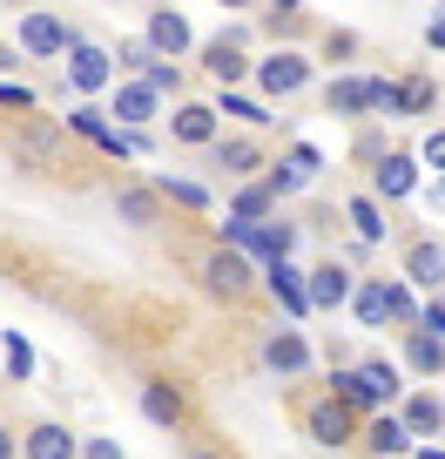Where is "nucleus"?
Wrapping results in <instances>:
<instances>
[{
    "label": "nucleus",
    "mask_w": 445,
    "mask_h": 459,
    "mask_svg": "<svg viewBox=\"0 0 445 459\" xmlns=\"http://www.w3.org/2000/svg\"><path fill=\"white\" fill-rule=\"evenodd\" d=\"M74 41H81V34H74L61 14H47V7H28L21 28H14V48H21V55H34V61H61Z\"/></svg>",
    "instance_id": "obj_1"
},
{
    "label": "nucleus",
    "mask_w": 445,
    "mask_h": 459,
    "mask_svg": "<svg viewBox=\"0 0 445 459\" xmlns=\"http://www.w3.org/2000/svg\"><path fill=\"white\" fill-rule=\"evenodd\" d=\"M61 74H68L74 95H108V88H116V61H108V48H95V41H74L68 61H61Z\"/></svg>",
    "instance_id": "obj_2"
},
{
    "label": "nucleus",
    "mask_w": 445,
    "mask_h": 459,
    "mask_svg": "<svg viewBox=\"0 0 445 459\" xmlns=\"http://www.w3.org/2000/svg\"><path fill=\"white\" fill-rule=\"evenodd\" d=\"M317 169H324V156H317L311 143H297L290 156L263 162V189H270V203H277V196H297V189H311V183H317Z\"/></svg>",
    "instance_id": "obj_3"
},
{
    "label": "nucleus",
    "mask_w": 445,
    "mask_h": 459,
    "mask_svg": "<svg viewBox=\"0 0 445 459\" xmlns=\"http://www.w3.org/2000/svg\"><path fill=\"white\" fill-rule=\"evenodd\" d=\"M257 88H263V108L284 95H297V88H311V61L297 55V48H277L270 61H257Z\"/></svg>",
    "instance_id": "obj_4"
},
{
    "label": "nucleus",
    "mask_w": 445,
    "mask_h": 459,
    "mask_svg": "<svg viewBox=\"0 0 445 459\" xmlns=\"http://www.w3.org/2000/svg\"><path fill=\"white\" fill-rule=\"evenodd\" d=\"M263 365H270L277 378H304L317 365V351H311V338H304L297 325H277L270 338H263Z\"/></svg>",
    "instance_id": "obj_5"
},
{
    "label": "nucleus",
    "mask_w": 445,
    "mask_h": 459,
    "mask_svg": "<svg viewBox=\"0 0 445 459\" xmlns=\"http://www.w3.org/2000/svg\"><path fill=\"white\" fill-rule=\"evenodd\" d=\"M257 284L270 290L277 304H284V325H304V317H311V304H304V271H297L290 257L263 264V271H257Z\"/></svg>",
    "instance_id": "obj_6"
},
{
    "label": "nucleus",
    "mask_w": 445,
    "mask_h": 459,
    "mask_svg": "<svg viewBox=\"0 0 445 459\" xmlns=\"http://www.w3.org/2000/svg\"><path fill=\"white\" fill-rule=\"evenodd\" d=\"M169 135L189 143V149H216V143H223V122H216L210 101H175V108H169Z\"/></svg>",
    "instance_id": "obj_7"
},
{
    "label": "nucleus",
    "mask_w": 445,
    "mask_h": 459,
    "mask_svg": "<svg viewBox=\"0 0 445 459\" xmlns=\"http://www.w3.org/2000/svg\"><path fill=\"white\" fill-rule=\"evenodd\" d=\"M202 284H210L223 304H236L250 284H257V271H250V257H236V250H210V257H202Z\"/></svg>",
    "instance_id": "obj_8"
},
{
    "label": "nucleus",
    "mask_w": 445,
    "mask_h": 459,
    "mask_svg": "<svg viewBox=\"0 0 445 459\" xmlns=\"http://www.w3.org/2000/svg\"><path fill=\"white\" fill-rule=\"evenodd\" d=\"M391 419L405 426V439H412V446H432V439L445 432V399H439V392H412Z\"/></svg>",
    "instance_id": "obj_9"
},
{
    "label": "nucleus",
    "mask_w": 445,
    "mask_h": 459,
    "mask_svg": "<svg viewBox=\"0 0 445 459\" xmlns=\"http://www.w3.org/2000/svg\"><path fill=\"white\" fill-rule=\"evenodd\" d=\"M351 284L358 277L345 264H317V271H304V304L311 311H338V304H351Z\"/></svg>",
    "instance_id": "obj_10"
},
{
    "label": "nucleus",
    "mask_w": 445,
    "mask_h": 459,
    "mask_svg": "<svg viewBox=\"0 0 445 459\" xmlns=\"http://www.w3.org/2000/svg\"><path fill=\"white\" fill-rule=\"evenodd\" d=\"M189 41H196V34H189V21H183V14H169V7H156V14H149V28H142V48H149L156 61L189 55Z\"/></svg>",
    "instance_id": "obj_11"
},
{
    "label": "nucleus",
    "mask_w": 445,
    "mask_h": 459,
    "mask_svg": "<svg viewBox=\"0 0 445 459\" xmlns=\"http://www.w3.org/2000/svg\"><path fill=\"white\" fill-rule=\"evenodd\" d=\"M351 432L358 426H351V412L338 399H317L311 412H304V439H317V446H351Z\"/></svg>",
    "instance_id": "obj_12"
},
{
    "label": "nucleus",
    "mask_w": 445,
    "mask_h": 459,
    "mask_svg": "<svg viewBox=\"0 0 445 459\" xmlns=\"http://www.w3.org/2000/svg\"><path fill=\"white\" fill-rule=\"evenodd\" d=\"M156 115H162V101H156V95H149V88H142V82H122V88H116V129H129V135H142V129H149V122H156Z\"/></svg>",
    "instance_id": "obj_13"
},
{
    "label": "nucleus",
    "mask_w": 445,
    "mask_h": 459,
    "mask_svg": "<svg viewBox=\"0 0 445 459\" xmlns=\"http://www.w3.org/2000/svg\"><path fill=\"white\" fill-rule=\"evenodd\" d=\"M405 277L425 290H445V244L439 237H418V244H405Z\"/></svg>",
    "instance_id": "obj_14"
},
{
    "label": "nucleus",
    "mask_w": 445,
    "mask_h": 459,
    "mask_svg": "<svg viewBox=\"0 0 445 459\" xmlns=\"http://www.w3.org/2000/svg\"><path fill=\"white\" fill-rule=\"evenodd\" d=\"M202 68H210L223 88H236V82L250 74V61H244V34H216V41L202 48Z\"/></svg>",
    "instance_id": "obj_15"
},
{
    "label": "nucleus",
    "mask_w": 445,
    "mask_h": 459,
    "mask_svg": "<svg viewBox=\"0 0 445 459\" xmlns=\"http://www.w3.org/2000/svg\"><path fill=\"white\" fill-rule=\"evenodd\" d=\"M418 189V162L412 156H385L372 169V203H398V196H412Z\"/></svg>",
    "instance_id": "obj_16"
},
{
    "label": "nucleus",
    "mask_w": 445,
    "mask_h": 459,
    "mask_svg": "<svg viewBox=\"0 0 445 459\" xmlns=\"http://www.w3.org/2000/svg\"><path fill=\"white\" fill-rule=\"evenodd\" d=\"M183 412H189V405H183V392H175L169 378H149V385H142V419H149V426L175 432V426H183Z\"/></svg>",
    "instance_id": "obj_17"
},
{
    "label": "nucleus",
    "mask_w": 445,
    "mask_h": 459,
    "mask_svg": "<svg viewBox=\"0 0 445 459\" xmlns=\"http://www.w3.org/2000/svg\"><path fill=\"white\" fill-rule=\"evenodd\" d=\"M74 453H81V439H74L68 426H55V419L34 426L28 439H21V459H74Z\"/></svg>",
    "instance_id": "obj_18"
},
{
    "label": "nucleus",
    "mask_w": 445,
    "mask_h": 459,
    "mask_svg": "<svg viewBox=\"0 0 445 459\" xmlns=\"http://www.w3.org/2000/svg\"><path fill=\"white\" fill-rule=\"evenodd\" d=\"M149 189H156V203H183V210H210V203H216L196 176H169V169L149 176Z\"/></svg>",
    "instance_id": "obj_19"
},
{
    "label": "nucleus",
    "mask_w": 445,
    "mask_h": 459,
    "mask_svg": "<svg viewBox=\"0 0 445 459\" xmlns=\"http://www.w3.org/2000/svg\"><path fill=\"white\" fill-rule=\"evenodd\" d=\"M324 108L330 115H364L372 108V74H338V82L324 88Z\"/></svg>",
    "instance_id": "obj_20"
},
{
    "label": "nucleus",
    "mask_w": 445,
    "mask_h": 459,
    "mask_svg": "<svg viewBox=\"0 0 445 459\" xmlns=\"http://www.w3.org/2000/svg\"><path fill=\"white\" fill-rule=\"evenodd\" d=\"M210 162H216L223 176H244V183H250V176L263 169V149L244 143V135H230V143H216V149H210Z\"/></svg>",
    "instance_id": "obj_21"
},
{
    "label": "nucleus",
    "mask_w": 445,
    "mask_h": 459,
    "mask_svg": "<svg viewBox=\"0 0 445 459\" xmlns=\"http://www.w3.org/2000/svg\"><path fill=\"white\" fill-rule=\"evenodd\" d=\"M116 216H122V223H135V230H149L162 216V203H156V189H149V183H122L116 189Z\"/></svg>",
    "instance_id": "obj_22"
},
{
    "label": "nucleus",
    "mask_w": 445,
    "mask_h": 459,
    "mask_svg": "<svg viewBox=\"0 0 445 459\" xmlns=\"http://www.w3.org/2000/svg\"><path fill=\"white\" fill-rule=\"evenodd\" d=\"M364 446H372L378 459H412V439H405V426L391 412H372V426H364Z\"/></svg>",
    "instance_id": "obj_23"
},
{
    "label": "nucleus",
    "mask_w": 445,
    "mask_h": 459,
    "mask_svg": "<svg viewBox=\"0 0 445 459\" xmlns=\"http://www.w3.org/2000/svg\"><path fill=\"white\" fill-rule=\"evenodd\" d=\"M351 372H358V385L372 392L378 405H391V399L405 392V385H398V365H391V359H364V365H351Z\"/></svg>",
    "instance_id": "obj_24"
},
{
    "label": "nucleus",
    "mask_w": 445,
    "mask_h": 459,
    "mask_svg": "<svg viewBox=\"0 0 445 459\" xmlns=\"http://www.w3.org/2000/svg\"><path fill=\"white\" fill-rule=\"evenodd\" d=\"M432 101H439L432 74H412V82H391V115H432Z\"/></svg>",
    "instance_id": "obj_25"
},
{
    "label": "nucleus",
    "mask_w": 445,
    "mask_h": 459,
    "mask_svg": "<svg viewBox=\"0 0 445 459\" xmlns=\"http://www.w3.org/2000/svg\"><path fill=\"white\" fill-rule=\"evenodd\" d=\"M330 399L345 405V412H385V405L358 385V372H351V365H330Z\"/></svg>",
    "instance_id": "obj_26"
},
{
    "label": "nucleus",
    "mask_w": 445,
    "mask_h": 459,
    "mask_svg": "<svg viewBox=\"0 0 445 459\" xmlns=\"http://www.w3.org/2000/svg\"><path fill=\"white\" fill-rule=\"evenodd\" d=\"M405 365H412L418 378H439L445 372V344L425 338V331H405Z\"/></svg>",
    "instance_id": "obj_27"
},
{
    "label": "nucleus",
    "mask_w": 445,
    "mask_h": 459,
    "mask_svg": "<svg viewBox=\"0 0 445 459\" xmlns=\"http://www.w3.org/2000/svg\"><path fill=\"white\" fill-rule=\"evenodd\" d=\"M351 311H358V325H385V277H358L351 284Z\"/></svg>",
    "instance_id": "obj_28"
},
{
    "label": "nucleus",
    "mask_w": 445,
    "mask_h": 459,
    "mask_svg": "<svg viewBox=\"0 0 445 459\" xmlns=\"http://www.w3.org/2000/svg\"><path fill=\"white\" fill-rule=\"evenodd\" d=\"M230 216H236V223H270L277 203H270V189H263V183H244V189L230 196Z\"/></svg>",
    "instance_id": "obj_29"
},
{
    "label": "nucleus",
    "mask_w": 445,
    "mask_h": 459,
    "mask_svg": "<svg viewBox=\"0 0 445 459\" xmlns=\"http://www.w3.org/2000/svg\"><path fill=\"white\" fill-rule=\"evenodd\" d=\"M345 216H351V230H358V244H385V210H378L372 196H351Z\"/></svg>",
    "instance_id": "obj_30"
},
{
    "label": "nucleus",
    "mask_w": 445,
    "mask_h": 459,
    "mask_svg": "<svg viewBox=\"0 0 445 459\" xmlns=\"http://www.w3.org/2000/svg\"><path fill=\"white\" fill-rule=\"evenodd\" d=\"M210 108H216V122H223V115H236V122H250V129L270 122V108H263L257 95H236V88H223V101H210Z\"/></svg>",
    "instance_id": "obj_31"
},
{
    "label": "nucleus",
    "mask_w": 445,
    "mask_h": 459,
    "mask_svg": "<svg viewBox=\"0 0 445 459\" xmlns=\"http://www.w3.org/2000/svg\"><path fill=\"white\" fill-rule=\"evenodd\" d=\"M0 359H7V378H34V344L21 338V331L0 338Z\"/></svg>",
    "instance_id": "obj_32"
},
{
    "label": "nucleus",
    "mask_w": 445,
    "mask_h": 459,
    "mask_svg": "<svg viewBox=\"0 0 445 459\" xmlns=\"http://www.w3.org/2000/svg\"><path fill=\"white\" fill-rule=\"evenodd\" d=\"M142 88H149V95H175V88H183V68H175V61H149V68H142Z\"/></svg>",
    "instance_id": "obj_33"
},
{
    "label": "nucleus",
    "mask_w": 445,
    "mask_h": 459,
    "mask_svg": "<svg viewBox=\"0 0 445 459\" xmlns=\"http://www.w3.org/2000/svg\"><path fill=\"white\" fill-rule=\"evenodd\" d=\"M385 311L398 317L405 331H418V298H412V284H385Z\"/></svg>",
    "instance_id": "obj_34"
},
{
    "label": "nucleus",
    "mask_w": 445,
    "mask_h": 459,
    "mask_svg": "<svg viewBox=\"0 0 445 459\" xmlns=\"http://www.w3.org/2000/svg\"><path fill=\"white\" fill-rule=\"evenodd\" d=\"M108 61H116V68H135V74H142V68H149L156 55H149L142 41H116V55H108Z\"/></svg>",
    "instance_id": "obj_35"
},
{
    "label": "nucleus",
    "mask_w": 445,
    "mask_h": 459,
    "mask_svg": "<svg viewBox=\"0 0 445 459\" xmlns=\"http://www.w3.org/2000/svg\"><path fill=\"white\" fill-rule=\"evenodd\" d=\"M412 162H425V169H439V176H445V129H432V135H425V149H418Z\"/></svg>",
    "instance_id": "obj_36"
},
{
    "label": "nucleus",
    "mask_w": 445,
    "mask_h": 459,
    "mask_svg": "<svg viewBox=\"0 0 445 459\" xmlns=\"http://www.w3.org/2000/svg\"><path fill=\"white\" fill-rule=\"evenodd\" d=\"M0 108H34V88L28 82H0Z\"/></svg>",
    "instance_id": "obj_37"
},
{
    "label": "nucleus",
    "mask_w": 445,
    "mask_h": 459,
    "mask_svg": "<svg viewBox=\"0 0 445 459\" xmlns=\"http://www.w3.org/2000/svg\"><path fill=\"white\" fill-rule=\"evenodd\" d=\"M74 459H129V453H122L116 439H81V453H74Z\"/></svg>",
    "instance_id": "obj_38"
},
{
    "label": "nucleus",
    "mask_w": 445,
    "mask_h": 459,
    "mask_svg": "<svg viewBox=\"0 0 445 459\" xmlns=\"http://www.w3.org/2000/svg\"><path fill=\"white\" fill-rule=\"evenodd\" d=\"M47 149H55V129H47V122H41V129H34V135H28V162H41V156H47Z\"/></svg>",
    "instance_id": "obj_39"
},
{
    "label": "nucleus",
    "mask_w": 445,
    "mask_h": 459,
    "mask_svg": "<svg viewBox=\"0 0 445 459\" xmlns=\"http://www.w3.org/2000/svg\"><path fill=\"white\" fill-rule=\"evenodd\" d=\"M425 48H432V55H445V7L425 21Z\"/></svg>",
    "instance_id": "obj_40"
},
{
    "label": "nucleus",
    "mask_w": 445,
    "mask_h": 459,
    "mask_svg": "<svg viewBox=\"0 0 445 459\" xmlns=\"http://www.w3.org/2000/svg\"><path fill=\"white\" fill-rule=\"evenodd\" d=\"M14 61H21V48H7V41H0V82H7V68H14Z\"/></svg>",
    "instance_id": "obj_41"
},
{
    "label": "nucleus",
    "mask_w": 445,
    "mask_h": 459,
    "mask_svg": "<svg viewBox=\"0 0 445 459\" xmlns=\"http://www.w3.org/2000/svg\"><path fill=\"white\" fill-rule=\"evenodd\" d=\"M14 453H21V439H14L7 426H0V459H14Z\"/></svg>",
    "instance_id": "obj_42"
},
{
    "label": "nucleus",
    "mask_w": 445,
    "mask_h": 459,
    "mask_svg": "<svg viewBox=\"0 0 445 459\" xmlns=\"http://www.w3.org/2000/svg\"><path fill=\"white\" fill-rule=\"evenodd\" d=\"M425 203H432V210H445V176H439V189H425Z\"/></svg>",
    "instance_id": "obj_43"
},
{
    "label": "nucleus",
    "mask_w": 445,
    "mask_h": 459,
    "mask_svg": "<svg viewBox=\"0 0 445 459\" xmlns=\"http://www.w3.org/2000/svg\"><path fill=\"white\" fill-rule=\"evenodd\" d=\"M412 459H445V446H412Z\"/></svg>",
    "instance_id": "obj_44"
},
{
    "label": "nucleus",
    "mask_w": 445,
    "mask_h": 459,
    "mask_svg": "<svg viewBox=\"0 0 445 459\" xmlns=\"http://www.w3.org/2000/svg\"><path fill=\"white\" fill-rule=\"evenodd\" d=\"M189 459H223V453H189Z\"/></svg>",
    "instance_id": "obj_45"
}]
</instances>
